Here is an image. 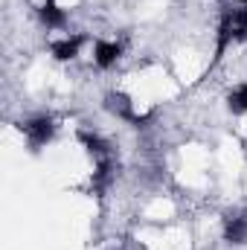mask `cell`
<instances>
[{
	"instance_id": "obj_1",
	"label": "cell",
	"mask_w": 247,
	"mask_h": 250,
	"mask_svg": "<svg viewBox=\"0 0 247 250\" xmlns=\"http://www.w3.org/2000/svg\"><path fill=\"white\" fill-rule=\"evenodd\" d=\"M56 128H59V125H56V120H53L50 114L26 117V120H21V125H18V131L23 134L29 151H41V148H47V146L53 143V137H56Z\"/></svg>"
},
{
	"instance_id": "obj_2",
	"label": "cell",
	"mask_w": 247,
	"mask_h": 250,
	"mask_svg": "<svg viewBox=\"0 0 247 250\" xmlns=\"http://www.w3.org/2000/svg\"><path fill=\"white\" fill-rule=\"evenodd\" d=\"M105 111L114 114V117L123 120V123H131V125L148 123V114H140V111H137V102H134L125 90H111V93L105 96Z\"/></svg>"
},
{
	"instance_id": "obj_3",
	"label": "cell",
	"mask_w": 247,
	"mask_h": 250,
	"mask_svg": "<svg viewBox=\"0 0 247 250\" xmlns=\"http://www.w3.org/2000/svg\"><path fill=\"white\" fill-rule=\"evenodd\" d=\"M125 44L117 38H96L93 41V67L96 70H114L123 62Z\"/></svg>"
},
{
	"instance_id": "obj_4",
	"label": "cell",
	"mask_w": 247,
	"mask_h": 250,
	"mask_svg": "<svg viewBox=\"0 0 247 250\" xmlns=\"http://www.w3.org/2000/svg\"><path fill=\"white\" fill-rule=\"evenodd\" d=\"M221 236H224L227 245L245 248L247 245V209H230L221 218Z\"/></svg>"
},
{
	"instance_id": "obj_5",
	"label": "cell",
	"mask_w": 247,
	"mask_h": 250,
	"mask_svg": "<svg viewBox=\"0 0 247 250\" xmlns=\"http://www.w3.org/2000/svg\"><path fill=\"white\" fill-rule=\"evenodd\" d=\"M87 44V35H82V32H67L62 35L59 41H53L50 44V53H53V59L56 62H76L79 56H82V47Z\"/></svg>"
},
{
	"instance_id": "obj_6",
	"label": "cell",
	"mask_w": 247,
	"mask_h": 250,
	"mask_svg": "<svg viewBox=\"0 0 247 250\" xmlns=\"http://www.w3.org/2000/svg\"><path fill=\"white\" fill-rule=\"evenodd\" d=\"M79 143L87 148V154L93 157V163H105V160H114V146L96 134V131H79Z\"/></svg>"
},
{
	"instance_id": "obj_7",
	"label": "cell",
	"mask_w": 247,
	"mask_h": 250,
	"mask_svg": "<svg viewBox=\"0 0 247 250\" xmlns=\"http://www.w3.org/2000/svg\"><path fill=\"white\" fill-rule=\"evenodd\" d=\"M38 21H41L50 32H62V29H67L70 15H67V9L59 6L56 0H44V3L38 6Z\"/></svg>"
},
{
	"instance_id": "obj_8",
	"label": "cell",
	"mask_w": 247,
	"mask_h": 250,
	"mask_svg": "<svg viewBox=\"0 0 247 250\" xmlns=\"http://www.w3.org/2000/svg\"><path fill=\"white\" fill-rule=\"evenodd\" d=\"M227 108H230V114H236V117L247 114V82H239L236 87L227 90Z\"/></svg>"
},
{
	"instance_id": "obj_9",
	"label": "cell",
	"mask_w": 247,
	"mask_h": 250,
	"mask_svg": "<svg viewBox=\"0 0 247 250\" xmlns=\"http://www.w3.org/2000/svg\"><path fill=\"white\" fill-rule=\"evenodd\" d=\"M236 3H239V6H245V9H247V0H236Z\"/></svg>"
}]
</instances>
